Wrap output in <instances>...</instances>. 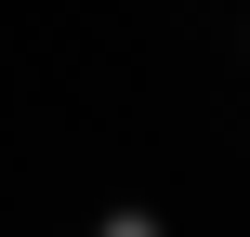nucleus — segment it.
<instances>
[{"instance_id":"obj_1","label":"nucleus","mask_w":250,"mask_h":237,"mask_svg":"<svg viewBox=\"0 0 250 237\" xmlns=\"http://www.w3.org/2000/svg\"><path fill=\"white\" fill-rule=\"evenodd\" d=\"M105 237H158V224H145V211H119V224H105Z\"/></svg>"}]
</instances>
